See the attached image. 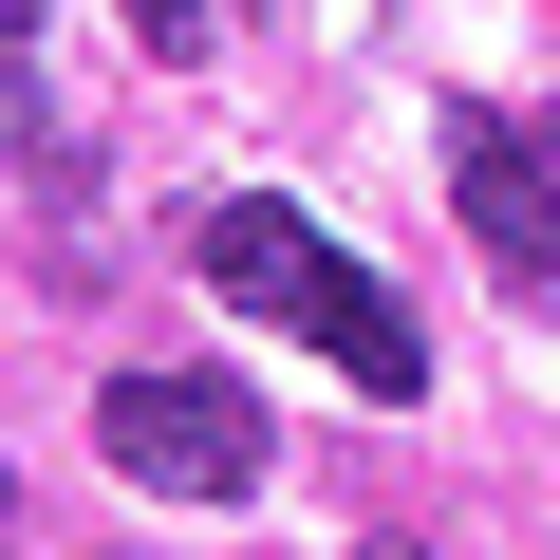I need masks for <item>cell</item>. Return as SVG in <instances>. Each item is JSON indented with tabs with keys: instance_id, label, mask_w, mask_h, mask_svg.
Listing matches in <instances>:
<instances>
[{
	"instance_id": "8",
	"label": "cell",
	"mask_w": 560,
	"mask_h": 560,
	"mask_svg": "<svg viewBox=\"0 0 560 560\" xmlns=\"http://www.w3.org/2000/svg\"><path fill=\"white\" fill-rule=\"evenodd\" d=\"M541 168H560V113H541Z\"/></svg>"
},
{
	"instance_id": "4",
	"label": "cell",
	"mask_w": 560,
	"mask_h": 560,
	"mask_svg": "<svg viewBox=\"0 0 560 560\" xmlns=\"http://www.w3.org/2000/svg\"><path fill=\"white\" fill-rule=\"evenodd\" d=\"M355 560H430V541H411V523H374V541H355Z\"/></svg>"
},
{
	"instance_id": "2",
	"label": "cell",
	"mask_w": 560,
	"mask_h": 560,
	"mask_svg": "<svg viewBox=\"0 0 560 560\" xmlns=\"http://www.w3.org/2000/svg\"><path fill=\"white\" fill-rule=\"evenodd\" d=\"M94 448H113V486H150V504H243V486H261V393L150 355V374L94 393Z\"/></svg>"
},
{
	"instance_id": "5",
	"label": "cell",
	"mask_w": 560,
	"mask_h": 560,
	"mask_svg": "<svg viewBox=\"0 0 560 560\" xmlns=\"http://www.w3.org/2000/svg\"><path fill=\"white\" fill-rule=\"evenodd\" d=\"M20 38H38V0H0V57H20Z\"/></svg>"
},
{
	"instance_id": "3",
	"label": "cell",
	"mask_w": 560,
	"mask_h": 560,
	"mask_svg": "<svg viewBox=\"0 0 560 560\" xmlns=\"http://www.w3.org/2000/svg\"><path fill=\"white\" fill-rule=\"evenodd\" d=\"M448 206H467V243H486L504 280H560V168H541V131L448 113Z\"/></svg>"
},
{
	"instance_id": "6",
	"label": "cell",
	"mask_w": 560,
	"mask_h": 560,
	"mask_svg": "<svg viewBox=\"0 0 560 560\" xmlns=\"http://www.w3.org/2000/svg\"><path fill=\"white\" fill-rule=\"evenodd\" d=\"M0 150H20V75H0Z\"/></svg>"
},
{
	"instance_id": "1",
	"label": "cell",
	"mask_w": 560,
	"mask_h": 560,
	"mask_svg": "<svg viewBox=\"0 0 560 560\" xmlns=\"http://www.w3.org/2000/svg\"><path fill=\"white\" fill-rule=\"evenodd\" d=\"M206 280H224L243 318H300V337H318L355 393H430L411 318H393V300H374V280H355V261H337L300 206H280V187H224V206H206Z\"/></svg>"
},
{
	"instance_id": "7",
	"label": "cell",
	"mask_w": 560,
	"mask_h": 560,
	"mask_svg": "<svg viewBox=\"0 0 560 560\" xmlns=\"http://www.w3.org/2000/svg\"><path fill=\"white\" fill-rule=\"evenodd\" d=\"M0 523H20V467H0Z\"/></svg>"
}]
</instances>
